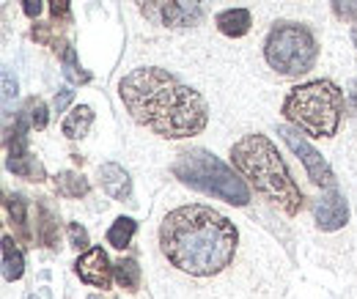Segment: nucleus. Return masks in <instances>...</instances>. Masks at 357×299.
Here are the masks:
<instances>
[{"instance_id":"nucleus-6","label":"nucleus","mask_w":357,"mask_h":299,"mask_svg":"<svg viewBox=\"0 0 357 299\" xmlns=\"http://www.w3.org/2000/svg\"><path fill=\"white\" fill-rule=\"evenodd\" d=\"M264 58L269 69H275L278 75L300 77L313 69L319 58V44L311 28L300 22H275L264 42Z\"/></svg>"},{"instance_id":"nucleus-10","label":"nucleus","mask_w":357,"mask_h":299,"mask_svg":"<svg viewBox=\"0 0 357 299\" xmlns=\"http://www.w3.org/2000/svg\"><path fill=\"white\" fill-rule=\"evenodd\" d=\"M75 275L93 289H110V283L116 277V266L110 263V258L102 247H89L83 256L77 258Z\"/></svg>"},{"instance_id":"nucleus-19","label":"nucleus","mask_w":357,"mask_h":299,"mask_svg":"<svg viewBox=\"0 0 357 299\" xmlns=\"http://www.w3.org/2000/svg\"><path fill=\"white\" fill-rule=\"evenodd\" d=\"M135 231H137V222H135L132 217H119V220L110 225V231H107V245H113L116 250L130 247Z\"/></svg>"},{"instance_id":"nucleus-27","label":"nucleus","mask_w":357,"mask_h":299,"mask_svg":"<svg viewBox=\"0 0 357 299\" xmlns=\"http://www.w3.org/2000/svg\"><path fill=\"white\" fill-rule=\"evenodd\" d=\"M11 93L17 96V83L11 86V72H3V107H6V116L11 110Z\"/></svg>"},{"instance_id":"nucleus-11","label":"nucleus","mask_w":357,"mask_h":299,"mask_svg":"<svg viewBox=\"0 0 357 299\" xmlns=\"http://www.w3.org/2000/svg\"><path fill=\"white\" fill-rule=\"evenodd\" d=\"M313 214H316V225L319 231H338L347 225L349 220V206H347V198L335 190H327L316 204H313Z\"/></svg>"},{"instance_id":"nucleus-25","label":"nucleus","mask_w":357,"mask_h":299,"mask_svg":"<svg viewBox=\"0 0 357 299\" xmlns=\"http://www.w3.org/2000/svg\"><path fill=\"white\" fill-rule=\"evenodd\" d=\"M66 233H69L72 247H77V250H89V231H86L80 222H69Z\"/></svg>"},{"instance_id":"nucleus-5","label":"nucleus","mask_w":357,"mask_h":299,"mask_svg":"<svg viewBox=\"0 0 357 299\" xmlns=\"http://www.w3.org/2000/svg\"><path fill=\"white\" fill-rule=\"evenodd\" d=\"M174 176L178 181L225 201L234 206H248L250 204V190L248 184L225 165L223 160H218L215 154L204 151V148H192L178 154V160L174 162Z\"/></svg>"},{"instance_id":"nucleus-7","label":"nucleus","mask_w":357,"mask_h":299,"mask_svg":"<svg viewBox=\"0 0 357 299\" xmlns=\"http://www.w3.org/2000/svg\"><path fill=\"white\" fill-rule=\"evenodd\" d=\"M143 20L160 28H195L209 17L212 0H135Z\"/></svg>"},{"instance_id":"nucleus-22","label":"nucleus","mask_w":357,"mask_h":299,"mask_svg":"<svg viewBox=\"0 0 357 299\" xmlns=\"http://www.w3.org/2000/svg\"><path fill=\"white\" fill-rule=\"evenodd\" d=\"M55 33H58V25H55V22H50V25H47V22H36L33 31H31V36L39 44H47V47L58 44V36H55Z\"/></svg>"},{"instance_id":"nucleus-18","label":"nucleus","mask_w":357,"mask_h":299,"mask_svg":"<svg viewBox=\"0 0 357 299\" xmlns=\"http://www.w3.org/2000/svg\"><path fill=\"white\" fill-rule=\"evenodd\" d=\"M55 190L63 198H86L91 192V184L86 181V176H80V173L63 171L55 176Z\"/></svg>"},{"instance_id":"nucleus-17","label":"nucleus","mask_w":357,"mask_h":299,"mask_svg":"<svg viewBox=\"0 0 357 299\" xmlns=\"http://www.w3.org/2000/svg\"><path fill=\"white\" fill-rule=\"evenodd\" d=\"M22 272H25V258L20 253V247L14 245L11 236H3V277H6V283L20 280Z\"/></svg>"},{"instance_id":"nucleus-15","label":"nucleus","mask_w":357,"mask_h":299,"mask_svg":"<svg viewBox=\"0 0 357 299\" xmlns=\"http://www.w3.org/2000/svg\"><path fill=\"white\" fill-rule=\"evenodd\" d=\"M91 124H93V110H91L89 105H80V107H75V110L63 118L61 132H63L69 140H80V137L89 135Z\"/></svg>"},{"instance_id":"nucleus-21","label":"nucleus","mask_w":357,"mask_h":299,"mask_svg":"<svg viewBox=\"0 0 357 299\" xmlns=\"http://www.w3.org/2000/svg\"><path fill=\"white\" fill-rule=\"evenodd\" d=\"M116 280H119L121 289L137 291V286H140V266H137L135 258H121L116 263Z\"/></svg>"},{"instance_id":"nucleus-26","label":"nucleus","mask_w":357,"mask_h":299,"mask_svg":"<svg viewBox=\"0 0 357 299\" xmlns=\"http://www.w3.org/2000/svg\"><path fill=\"white\" fill-rule=\"evenodd\" d=\"M50 14L55 22H69V0H50Z\"/></svg>"},{"instance_id":"nucleus-23","label":"nucleus","mask_w":357,"mask_h":299,"mask_svg":"<svg viewBox=\"0 0 357 299\" xmlns=\"http://www.w3.org/2000/svg\"><path fill=\"white\" fill-rule=\"evenodd\" d=\"M333 14L341 22H357V0H333Z\"/></svg>"},{"instance_id":"nucleus-3","label":"nucleus","mask_w":357,"mask_h":299,"mask_svg":"<svg viewBox=\"0 0 357 299\" xmlns=\"http://www.w3.org/2000/svg\"><path fill=\"white\" fill-rule=\"evenodd\" d=\"M231 162L236 173L248 178V184L278 209H283L286 214H297L303 209L305 204L303 190L291 178L280 151L275 148V143L267 135L256 132V135H245L242 140H236L231 148Z\"/></svg>"},{"instance_id":"nucleus-14","label":"nucleus","mask_w":357,"mask_h":299,"mask_svg":"<svg viewBox=\"0 0 357 299\" xmlns=\"http://www.w3.org/2000/svg\"><path fill=\"white\" fill-rule=\"evenodd\" d=\"M215 25H218V31L223 36H228V39H242L250 31L253 17H250L248 8H225V11H220L215 17Z\"/></svg>"},{"instance_id":"nucleus-20","label":"nucleus","mask_w":357,"mask_h":299,"mask_svg":"<svg viewBox=\"0 0 357 299\" xmlns=\"http://www.w3.org/2000/svg\"><path fill=\"white\" fill-rule=\"evenodd\" d=\"M61 58H63V75L69 83L75 86H83V83H91V75L77 63V52L72 44H61Z\"/></svg>"},{"instance_id":"nucleus-9","label":"nucleus","mask_w":357,"mask_h":299,"mask_svg":"<svg viewBox=\"0 0 357 299\" xmlns=\"http://www.w3.org/2000/svg\"><path fill=\"white\" fill-rule=\"evenodd\" d=\"M278 135L286 140V146L300 157V162L305 165V171H308V176H311L313 184H319V187H324V190H335L338 187V181H335V173L330 171V165L324 162V157L313 148V146H308L294 129L289 127H280L278 129Z\"/></svg>"},{"instance_id":"nucleus-8","label":"nucleus","mask_w":357,"mask_h":299,"mask_svg":"<svg viewBox=\"0 0 357 299\" xmlns=\"http://www.w3.org/2000/svg\"><path fill=\"white\" fill-rule=\"evenodd\" d=\"M28 127H31V113L25 107L22 116L14 121V129L6 137V157H8L6 165L11 173H17L28 181H45V168L28 151Z\"/></svg>"},{"instance_id":"nucleus-4","label":"nucleus","mask_w":357,"mask_h":299,"mask_svg":"<svg viewBox=\"0 0 357 299\" xmlns=\"http://www.w3.org/2000/svg\"><path fill=\"white\" fill-rule=\"evenodd\" d=\"M283 116L311 137H333L344 118V91L333 80L303 83L286 93Z\"/></svg>"},{"instance_id":"nucleus-1","label":"nucleus","mask_w":357,"mask_h":299,"mask_svg":"<svg viewBox=\"0 0 357 299\" xmlns=\"http://www.w3.org/2000/svg\"><path fill=\"white\" fill-rule=\"evenodd\" d=\"M239 250L236 225L209 206H178L160 222V253L187 277H220Z\"/></svg>"},{"instance_id":"nucleus-24","label":"nucleus","mask_w":357,"mask_h":299,"mask_svg":"<svg viewBox=\"0 0 357 299\" xmlns=\"http://www.w3.org/2000/svg\"><path fill=\"white\" fill-rule=\"evenodd\" d=\"M28 113H31V127L33 129L47 127V107L42 99H31L28 102Z\"/></svg>"},{"instance_id":"nucleus-29","label":"nucleus","mask_w":357,"mask_h":299,"mask_svg":"<svg viewBox=\"0 0 357 299\" xmlns=\"http://www.w3.org/2000/svg\"><path fill=\"white\" fill-rule=\"evenodd\" d=\"M22 11H25V17L28 20H39V14H42V0H22Z\"/></svg>"},{"instance_id":"nucleus-16","label":"nucleus","mask_w":357,"mask_h":299,"mask_svg":"<svg viewBox=\"0 0 357 299\" xmlns=\"http://www.w3.org/2000/svg\"><path fill=\"white\" fill-rule=\"evenodd\" d=\"M6 209H8V217H11V225L17 231V236L22 242H31V222H28V201L22 195H8L6 198Z\"/></svg>"},{"instance_id":"nucleus-30","label":"nucleus","mask_w":357,"mask_h":299,"mask_svg":"<svg viewBox=\"0 0 357 299\" xmlns=\"http://www.w3.org/2000/svg\"><path fill=\"white\" fill-rule=\"evenodd\" d=\"M352 42H355V47H357V22L352 25Z\"/></svg>"},{"instance_id":"nucleus-12","label":"nucleus","mask_w":357,"mask_h":299,"mask_svg":"<svg viewBox=\"0 0 357 299\" xmlns=\"http://www.w3.org/2000/svg\"><path fill=\"white\" fill-rule=\"evenodd\" d=\"M99 184H102V190H105L113 201H130V195H132V181H130V176H127V171H124L121 165H116V162L99 165Z\"/></svg>"},{"instance_id":"nucleus-28","label":"nucleus","mask_w":357,"mask_h":299,"mask_svg":"<svg viewBox=\"0 0 357 299\" xmlns=\"http://www.w3.org/2000/svg\"><path fill=\"white\" fill-rule=\"evenodd\" d=\"M75 99V91H61V93H55V99H52V107H55V113H63L66 110V105Z\"/></svg>"},{"instance_id":"nucleus-13","label":"nucleus","mask_w":357,"mask_h":299,"mask_svg":"<svg viewBox=\"0 0 357 299\" xmlns=\"http://www.w3.org/2000/svg\"><path fill=\"white\" fill-rule=\"evenodd\" d=\"M39 212H36V239L45 245L47 250H55L58 247V239H61V220H58V214L50 209V204H47L45 198L39 201V206H36Z\"/></svg>"},{"instance_id":"nucleus-2","label":"nucleus","mask_w":357,"mask_h":299,"mask_svg":"<svg viewBox=\"0 0 357 299\" xmlns=\"http://www.w3.org/2000/svg\"><path fill=\"white\" fill-rule=\"evenodd\" d=\"M119 96L140 127L165 140L195 137L209 124L206 99L157 66H143L124 75L119 80Z\"/></svg>"}]
</instances>
